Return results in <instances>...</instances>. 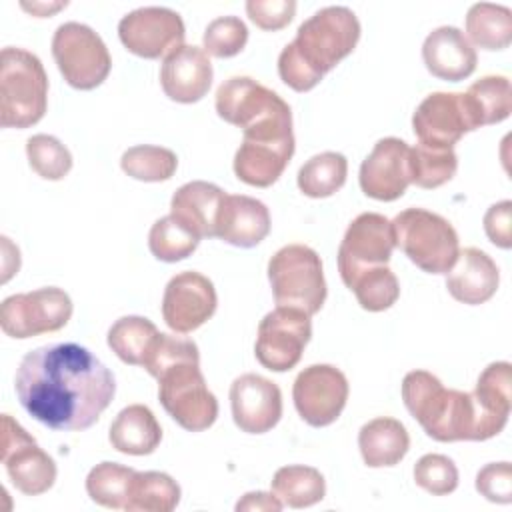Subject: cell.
Segmentation results:
<instances>
[{"label": "cell", "mask_w": 512, "mask_h": 512, "mask_svg": "<svg viewBox=\"0 0 512 512\" xmlns=\"http://www.w3.org/2000/svg\"><path fill=\"white\" fill-rule=\"evenodd\" d=\"M402 400L424 432L438 442H482L500 434L508 422L484 410L472 392L444 388L426 370H412L404 376Z\"/></svg>", "instance_id": "cell-2"}, {"label": "cell", "mask_w": 512, "mask_h": 512, "mask_svg": "<svg viewBox=\"0 0 512 512\" xmlns=\"http://www.w3.org/2000/svg\"><path fill=\"white\" fill-rule=\"evenodd\" d=\"M156 380L160 404L184 430L202 432L216 422L218 400L208 390L198 360L172 364Z\"/></svg>", "instance_id": "cell-7"}, {"label": "cell", "mask_w": 512, "mask_h": 512, "mask_svg": "<svg viewBox=\"0 0 512 512\" xmlns=\"http://www.w3.org/2000/svg\"><path fill=\"white\" fill-rule=\"evenodd\" d=\"M346 286L356 294L358 304L368 312L388 310L400 296L398 278L386 264L360 270Z\"/></svg>", "instance_id": "cell-35"}, {"label": "cell", "mask_w": 512, "mask_h": 512, "mask_svg": "<svg viewBox=\"0 0 512 512\" xmlns=\"http://www.w3.org/2000/svg\"><path fill=\"white\" fill-rule=\"evenodd\" d=\"M510 214H512V202L502 200L492 204L484 214V232L490 238L492 244L500 248L512 246V230H510Z\"/></svg>", "instance_id": "cell-46"}, {"label": "cell", "mask_w": 512, "mask_h": 512, "mask_svg": "<svg viewBox=\"0 0 512 512\" xmlns=\"http://www.w3.org/2000/svg\"><path fill=\"white\" fill-rule=\"evenodd\" d=\"M310 336L312 322L306 312L278 306L258 324L256 360L272 372H286L300 362Z\"/></svg>", "instance_id": "cell-10"}, {"label": "cell", "mask_w": 512, "mask_h": 512, "mask_svg": "<svg viewBox=\"0 0 512 512\" xmlns=\"http://www.w3.org/2000/svg\"><path fill=\"white\" fill-rule=\"evenodd\" d=\"M348 392L344 372L332 364L304 368L292 386V398L300 418L314 428L328 426L342 414Z\"/></svg>", "instance_id": "cell-13"}, {"label": "cell", "mask_w": 512, "mask_h": 512, "mask_svg": "<svg viewBox=\"0 0 512 512\" xmlns=\"http://www.w3.org/2000/svg\"><path fill=\"white\" fill-rule=\"evenodd\" d=\"M268 232L270 212L264 202L244 194H226L216 238L238 248H252L260 244Z\"/></svg>", "instance_id": "cell-25"}, {"label": "cell", "mask_w": 512, "mask_h": 512, "mask_svg": "<svg viewBox=\"0 0 512 512\" xmlns=\"http://www.w3.org/2000/svg\"><path fill=\"white\" fill-rule=\"evenodd\" d=\"M412 128L418 144L432 148H454L466 134L476 130L462 92H432L414 110Z\"/></svg>", "instance_id": "cell-16"}, {"label": "cell", "mask_w": 512, "mask_h": 512, "mask_svg": "<svg viewBox=\"0 0 512 512\" xmlns=\"http://www.w3.org/2000/svg\"><path fill=\"white\" fill-rule=\"evenodd\" d=\"M184 360H198L200 362L196 342H192L190 338L160 332L156 336V340H154V344H152V348H150L142 366L148 370L150 376L158 378L168 366L184 362Z\"/></svg>", "instance_id": "cell-43"}, {"label": "cell", "mask_w": 512, "mask_h": 512, "mask_svg": "<svg viewBox=\"0 0 512 512\" xmlns=\"http://www.w3.org/2000/svg\"><path fill=\"white\" fill-rule=\"evenodd\" d=\"M392 222L396 246L428 274H446L460 252L454 226L424 208H406Z\"/></svg>", "instance_id": "cell-5"}, {"label": "cell", "mask_w": 512, "mask_h": 512, "mask_svg": "<svg viewBox=\"0 0 512 512\" xmlns=\"http://www.w3.org/2000/svg\"><path fill=\"white\" fill-rule=\"evenodd\" d=\"M348 174V160L340 152H320L298 170V188L310 198H328L338 192Z\"/></svg>", "instance_id": "cell-33"}, {"label": "cell", "mask_w": 512, "mask_h": 512, "mask_svg": "<svg viewBox=\"0 0 512 512\" xmlns=\"http://www.w3.org/2000/svg\"><path fill=\"white\" fill-rule=\"evenodd\" d=\"M212 76V62L204 48L182 44L164 58L160 86L170 100L192 104L208 94Z\"/></svg>", "instance_id": "cell-20"}, {"label": "cell", "mask_w": 512, "mask_h": 512, "mask_svg": "<svg viewBox=\"0 0 512 512\" xmlns=\"http://www.w3.org/2000/svg\"><path fill=\"white\" fill-rule=\"evenodd\" d=\"M268 280L278 306L298 308L312 316L326 300L322 260L310 246H282L268 262Z\"/></svg>", "instance_id": "cell-6"}, {"label": "cell", "mask_w": 512, "mask_h": 512, "mask_svg": "<svg viewBox=\"0 0 512 512\" xmlns=\"http://www.w3.org/2000/svg\"><path fill=\"white\" fill-rule=\"evenodd\" d=\"M180 502V486L166 472H136L126 512H172Z\"/></svg>", "instance_id": "cell-32"}, {"label": "cell", "mask_w": 512, "mask_h": 512, "mask_svg": "<svg viewBox=\"0 0 512 512\" xmlns=\"http://www.w3.org/2000/svg\"><path fill=\"white\" fill-rule=\"evenodd\" d=\"M108 440L112 448L122 454L146 456L158 448L162 440V428L148 406L130 404L122 408L110 424Z\"/></svg>", "instance_id": "cell-26"}, {"label": "cell", "mask_w": 512, "mask_h": 512, "mask_svg": "<svg viewBox=\"0 0 512 512\" xmlns=\"http://www.w3.org/2000/svg\"><path fill=\"white\" fill-rule=\"evenodd\" d=\"M358 448L370 468L396 466L410 448V436L400 420L380 416L360 428Z\"/></svg>", "instance_id": "cell-27"}, {"label": "cell", "mask_w": 512, "mask_h": 512, "mask_svg": "<svg viewBox=\"0 0 512 512\" xmlns=\"http://www.w3.org/2000/svg\"><path fill=\"white\" fill-rule=\"evenodd\" d=\"M480 406L500 418L510 416L512 406V366L510 362H492L478 376L472 392Z\"/></svg>", "instance_id": "cell-39"}, {"label": "cell", "mask_w": 512, "mask_h": 512, "mask_svg": "<svg viewBox=\"0 0 512 512\" xmlns=\"http://www.w3.org/2000/svg\"><path fill=\"white\" fill-rule=\"evenodd\" d=\"M446 274V288L450 296L470 306L490 300L496 294L500 282L496 262L484 250L474 246L460 250L456 262Z\"/></svg>", "instance_id": "cell-24"}, {"label": "cell", "mask_w": 512, "mask_h": 512, "mask_svg": "<svg viewBox=\"0 0 512 512\" xmlns=\"http://www.w3.org/2000/svg\"><path fill=\"white\" fill-rule=\"evenodd\" d=\"M2 464L10 482L26 496L44 494L56 482L54 460L10 414H2Z\"/></svg>", "instance_id": "cell-11"}, {"label": "cell", "mask_w": 512, "mask_h": 512, "mask_svg": "<svg viewBox=\"0 0 512 512\" xmlns=\"http://www.w3.org/2000/svg\"><path fill=\"white\" fill-rule=\"evenodd\" d=\"M122 170L142 182H162L174 176L178 168V158L172 150L152 144H140L128 148L120 158Z\"/></svg>", "instance_id": "cell-37"}, {"label": "cell", "mask_w": 512, "mask_h": 512, "mask_svg": "<svg viewBox=\"0 0 512 512\" xmlns=\"http://www.w3.org/2000/svg\"><path fill=\"white\" fill-rule=\"evenodd\" d=\"M20 406L52 430H86L110 406L114 374L84 346L74 342L30 350L14 378Z\"/></svg>", "instance_id": "cell-1"}, {"label": "cell", "mask_w": 512, "mask_h": 512, "mask_svg": "<svg viewBox=\"0 0 512 512\" xmlns=\"http://www.w3.org/2000/svg\"><path fill=\"white\" fill-rule=\"evenodd\" d=\"M52 56L64 80L78 90L100 86L112 68L104 40L90 26L64 22L52 36Z\"/></svg>", "instance_id": "cell-8"}, {"label": "cell", "mask_w": 512, "mask_h": 512, "mask_svg": "<svg viewBox=\"0 0 512 512\" xmlns=\"http://www.w3.org/2000/svg\"><path fill=\"white\" fill-rule=\"evenodd\" d=\"M246 12L262 30H280L294 18V0H248Z\"/></svg>", "instance_id": "cell-45"}, {"label": "cell", "mask_w": 512, "mask_h": 512, "mask_svg": "<svg viewBox=\"0 0 512 512\" xmlns=\"http://www.w3.org/2000/svg\"><path fill=\"white\" fill-rule=\"evenodd\" d=\"M476 490L490 502H512V466L510 462H492L478 470Z\"/></svg>", "instance_id": "cell-44"}, {"label": "cell", "mask_w": 512, "mask_h": 512, "mask_svg": "<svg viewBox=\"0 0 512 512\" xmlns=\"http://www.w3.org/2000/svg\"><path fill=\"white\" fill-rule=\"evenodd\" d=\"M48 106V76L40 58L24 48L6 46L0 54V124L28 128L42 120Z\"/></svg>", "instance_id": "cell-4"}, {"label": "cell", "mask_w": 512, "mask_h": 512, "mask_svg": "<svg viewBox=\"0 0 512 512\" xmlns=\"http://www.w3.org/2000/svg\"><path fill=\"white\" fill-rule=\"evenodd\" d=\"M282 502L276 498V494H268V492H248L242 496V500H238L236 510H256V512H280L282 510Z\"/></svg>", "instance_id": "cell-47"}, {"label": "cell", "mask_w": 512, "mask_h": 512, "mask_svg": "<svg viewBox=\"0 0 512 512\" xmlns=\"http://www.w3.org/2000/svg\"><path fill=\"white\" fill-rule=\"evenodd\" d=\"M234 424L248 434L272 430L282 416V392L276 382L260 374H242L230 386Z\"/></svg>", "instance_id": "cell-19"}, {"label": "cell", "mask_w": 512, "mask_h": 512, "mask_svg": "<svg viewBox=\"0 0 512 512\" xmlns=\"http://www.w3.org/2000/svg\"><path fill=\"white\" fill-rule=\"evenodd\" d=\"M294 154V134L278 138H242L234 154V174L256 188L274 184Z\"/></svg>", "instance_id": "cell-21"}, {"label": "cell", "mask_w": 512, "mask_h": 512, "mask_svg": "<svg viewBox=\"0 0 512 512\" xmlns=\"http://www.w3.org/2000/svg\"><path fill=\"white\" fill-rule=\"evenodd\" d=\"M158 334L152 320L144 316H122L108 330V346L122 362L142 366Z\"/></svg>", "instance_id": "cell-31"}, {"label": "cell", "mask_w": 512, "mask_h": 512, "mask_svg": "<svg viewBox=\"0 0 512 512\" xmlns=\"http://www.w3.org/2000/svg\"><path fill=\"white\" fill-rule=\"evenodd\" d=\"M360 188L382 202L400 198L410 180V146L394 136L380 138L360 166Z\"/></svg>", "instance_id": "cell-18"}, {"label": "cell", "mask_w": 512, "mask_h": 512, "mask_svg": "<svg viewBox=\"0 0 512 512\" xmlns=\"http://www.w3.org/2000/svg\"><path fill=\"white\" fill-rule=\"evenodd\" d=\"M392 222L378 212L358 214L338 246V270L342 282L348 284L352 276L370 266L388 264L394 250Z\"/></svg>", "instance_id": "cell-14"}, {"label": "cell", "mask_w": 512, "mask_h": 512, "mask_svg": "<svg viewBox=\"0 0 512 512\" xmlns=\"http://www.w3.org/2000/svg\"><path fill=\"white\" fill-rule=\"evenodd\" d=\"M226 192L204 180L182 184L172 200L170 214L198 238H216Z\"/></svg>", "instance_id": "cell-23"}, {"label": "cell", "mask_w": 512, "mask_h": 512, "mask_svg": "<svg viewBox=\"0 0 512 512\" xmlns=\"http://www.w3.org/2000/svg\"><path fill=\"white\" fill-rule=\"evenodd\" d=\"M218 116L238 128L254 126L272 116L290 112V106L270 88L250 76H232L216 90Z\"/></svg>", "instance_id": "cell-17"}, {"label": "cell", "mask_w": 512, "mask_h": 512, "mask_svg": "<svg viewBox=\"0 0 512 512\" xmlns=\"http://www.w3.org/2000/svg\"><path fill=\"white\" fill-rule=\"evenodd\" d=\"M216 306L218 296L212 280L186 270L168 280L162 296V318L174 332L188 334L210 320Z\"/></svg>", "instance_id": "cell-15"}, {"label": "cell", "mask_w": 512, "mask_h": 512, "mask_svg": "<svg viewBox=\"0 0 512 512\" xmlns=\"http://www.w3.org/2000/svg\"><path fill=\"white\" fill-rule=\"evenodd\" d=\"M66 4H68V2H54V4H44V2L26 4V2H22V8H24V10H30V12L36 14L38 18H44V16H48V14H52V12L60 10V8H64Z\"/></svg>", "instance_id": "cell-48"}, {"label": "cell", "mask_w": 512, "mask_h": 512, "mask_svg": "<svg viewBox=\"0 0 512 512\" xmlns=\"http://www.w3.org/2000/svg\"><path fill=\"white\" fill-rule=\"evenodd\" d=\"M464 104L472 118L474 128L498 124L506 120L512 112V88L510 80L500 74H488L470 84L462 92Z\"/></svg>", "instance_id": "cell-28"}, {"label": "cell", "mask_w": 512, "mask_h": 512, "mask_svg": "<svg viewBox=\"0 0 512 512\" xmlns=\"http://www.w3.org/2000/svg\"><path fill=\"white\" fill-rule=\"evenodd\" d=\"M30 168L44 180H62L72 168L70 150L50 134H34L26 140Z\"/></svg>", "instance_id": "cell-40"}, {"label": "cell", "mask_w": 512, "mask_h": 512, "mask_svg": "<svg viewBox=\"0 0 512 512\" xmlns=\"http://www.w3.org/2000/svg\"><path fill=\"white\" fill-rule=\"evenodd\" d=\"M70 316L72 300L56 286L12 294L4 298L0 306V326L4 334L20 340L56 332L68 324Z\"/></svg>", "instance_id": "cell-9"}, {"label": "cell", "mask_w": 512, "mask_h": 512, "mask_svg": "<svg viewBox=\"0 0 512 512\" xmlns=\"http://www.w3.org/2000/svg\"><path fill=\"white\" fill-rule=\"evenodd\" d=\"M414 480L422 490L446 496L458 488V468L444 454H424L414 464Z\"/></svg>", "instance_id": "cell-42"}, {"label": "cell", "mask_w": 512, "mask_h": 512, "mask_svg": "<svg viewBox=\"0 0 512 512\" xmlns=\"http://www.w3.org/2000/svg\"><path fill=\"white\" fill-rule=\"evenodd\" d=\"M272 490L284 506L308 508L324 498L326 480L312 466L290 464L276 470L272 478Z\"/></svg>", "instance_id": "cell-30"}, {"label": "cell", "mask_w": 512, "mask_h": 512, "mask_svg": "<svg viewBox=\"0 0 512 512\" xmlns=\"http://www.w3.org/2000/svg\"><path fill=\"white\" fill-rule=\"evenodd\" d=\"M200 238L180 224L172 214L158 218L148 234V248L162 262H178L198 248Z\"/></svg>", "instance_id": "cell-38"}, {"label": "cell", "mask_w": 512, "mask_h": 512, "mask_svg": "<svg viewBox=\"0 0 512 512\" xmlns=\"http://www.w3.org/2000/svg\"><path fill=\"white\" fill-rule=\"evenodd\" d=\"M136 470L118 462H100L86 476V492L92 502L124 510L130 498Z\"/></svg>", "instance_id": "cell-34"}, {"label": "cell", "mask_w": 512, "mask_h": 512, "mask_svg": "<svg viewBox=\"0 0 512 512\" xmlns=\"http://www.w3.org/2000/svg\"><path fill=\"white\" fill-rule=\"evenodd\" d=\"M248 42V28L238 16L214 18L202 36L204 52L216 58H230L242 52Z\"/></svg>", "instance_id": "cell-41"}, {"label": "cell", "mask_w": 512, "mask_h": 512, "mask_svg": "<svg viewBox=\"0 0 512 512\" xmlns=\"http://www.w3.org/2000/svg\"><path fill=\"white\" fill-rule=\"evenodd\" d=\"M360 22L346 6H326L298 26L278 56V74L296 92L312 90L358 44Z\"/></svg>", "instance_id": "cell-3"}, {"label": "cell", "mask_w": 512, "mask_h": 512, "mask_svg": "<svg viewBox=\"0 0 512 512\" xmlns=\"http://www.w3.org/2000/svg\"><path fill=\"white\" fill-rule=\"evenodd\" d=\"M466 34L482 50H504L512 42V10L478 2L466 14Z\"/></svg>", "instance_id": "cell-29"}, {"label": "cell", "mask_w": 512, "mask_h": 512, "mask_svg": "<svg viewBox=\"0 0 512 512\" xmlns=\"http://www.w3.org/2000/svg\"><path fill=\"white\" fill-rule=\"evenodd\" d=\"M458 156L454 148H432L416 144L410 148V180L426 190L438 188L454 178Z\"/></svg>", "instance_id": "cell-36"}, {"label": "cell", "mask_w": 512, "mask_h": 512, "mask_svg": "<svg viewBox=\"0 0 512 512\" xmlns=\"http://www.w3.org/2000/svg\"><path fill=\"white\" fill-rule=\"evenodd\" d=\"M422 60L432 76L448 82L468 78L478 64L476 50L456 26L434 28L422 44Z\"/></svg>", "instance_id": "cell-22"}, {"label": "cell", "mask_w": 512, "mask_h": 512, "mask_svg": "<svg viewBox=\"0 0 512 512\" xmlns=\"http://www.w3.org/2000/svg\"><path fill=\"white\" fill-rule=\"evenodd\" d=\"M120 42L140 58H166L184 44L186 28L178 12L166 6H144L118 22Z\"/></svg>", "instance_id": "cell-12"}]
</instances>
